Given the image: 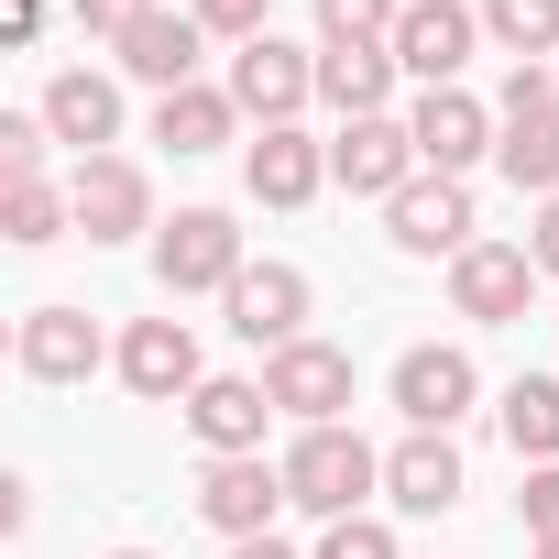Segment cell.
I'll return each mask as SVG.
<instances>
[{"label":"cell","instance_id":"cell-1","mask_svg":"<svg viewBox=\"0 0 559 559\" xmlns=\"http://www.w3.org/2000/svg\"><path fill=\"white\" fill-rule=\"evenodd\" d=\"M384 483V450H362L352 428H297V450H286V504H308V515H362V493Z\"/></svg>","mask_w":559,"mask_h":559},{"label":"cell","instance_id":"cell-2","mask_svg":"<svg viewBox=\"0 0 559 559\" xmlns=\"http://www.w3.org/2000/svg\"><path fill=\"white\" fill-rule=\"evenodd\" d=\"M154 274H165V297H230L241 286V230L230 209H176L154 230Z\"/></svg>","mask_w":559,"mask_h":559},{"label":"cell","instance_id":"cell-3","mask_svg":"<svg viewBox=\"0 0 559 559\" xmlns=\"http://www.w3.org/2000/svg\"><path fill=\"white\" fill-rule=\"evenodd\" d=\"M230 99H241V121H297L308 99H319V56L308 45H286V34H252L241 56H230Z\"/></svg>","mask_w":559,"mask_h":559},{"label":"cell","instance_id":"cell-4","mask_svg":"<svg viewBox=\"0 0 559 559\" xmlns=\"http://www.w3.org/2000/svg\"><path fill=\"white\" fill-rule=\"evenodd\" d=\"M263 395H274V417H297V428H341L352 417V352L286 341V352L263 362Z\"/></svg>","mask_w":559,"mask_h":559},{"label":"cell","instance_id":"cell-5","mask_svg":"<svg viewBox=\"0 0 559 559\" xmlns=\"http://www.w3.org/2000/svg\"><path fill=\"white\" fill-rule=\"evenodd\" d=\"M330 176H341L352 198H384V209H395V198H406L428 165H417V132H406L395 110H373V121H341V143H330Z\"/></svg>","mask_w":559,"mask_h":559},{"label":"cell","instance_id":"cell-6","mask_svg":"<svg viewBox=\"0 0 559 559\" xmlns=\"http://www.w3.org/2000/svg\"><path fill=\"white\" fill-rule=\"evenodd\" d=\"M406 132H417V165H428V176H472V165L504 143V121H493L472 88H428V99L406 110Z\"/></svg>","mask_w":559,"mask_h":559},{"label":"cell","instance_id":"cell-7","mask_svg":"<svg viewBox=\"0 0 559 559\" xmlns=\"http://www.w3.org/2000/svg\"><path fill=\"white\" fill-rule=\"evenodd\" d=\"M274 504H286V461H263V450L198 472V515H209L219 537H274Z\"/></svg>","mask_w":559,"mask_h":559},{"label":"cell","instance_id":"cell-8","mask_svg":"<svg viewBox=\"0 0 559 559\" xmlns=\"http://www.w3.org/2000/svg\"><path fill=\"white\" fill-rule=\"evenodd\" d=\"M12 362L34 373V384H88L99 362H121L110 341H99V319L88 308H34L23 330H12Z\"/></svg>","mask_w":559,"mask_h":559},{"label":"cell","instance_id":"cell-9","mask_svg":"<svg viewBox=\"0 0 559 559\" xmlns=\"http://www.w3.org/2000/svg\"><path fill=\"white\" fill-rule=\"evenodd\" d=\"M121 384L143 395V406H187L209 373H198V330L187 319H132L121 330Z\"/></svg>","mask_w":559,"mask_h":559},{"label":"cell","instance_id":"cell-10","mask_svg":"<svg viewBox=\"0 0 559 559\" xmlns=\"http://www.w3.org/2000/svg\"><path fill=\"white\" fill-rule=\"evenodd\" d=\"M472 395H483V373H472V352H450V341H417V352L395 362V417H406V428H461Z\"/></svg>","mask_w":559,"mask_h":559},{"label":"cell","instance_id":"cell-11","mask_svg":"<svg viewBox=\"0 0 559 559\" xmlns=\"http://www.w3.org/2000/svg\"><path fill=\"white\" fill-rule=\"evenodd\" d=\"M526 297H537V263H526V241H472V252L450 263V308H461V319H483V330L526 319Z\"/></svg>","mask_w":559,"mask_h":559},{"label":"cell","instance_id":"cell-12","mask_svg":"<svg viewBox=\"0 0 559 559\" xmlns=\"http://www.w3.org/2000/svg\"><path fill=\"white\" fill-rule=\"evenodd\" d=\"M472 45H483V12H461V0H406V23H395V67L428 88H461Z\"/></svg>","mask_w":559,"mask_h":559},{"label":"cell","instance_id":"cell-13","mask_svg":"<svg viewBox=\"0 0 559 559\" xmlns=\"http://www.w3.org/2000/svg\"><path fill=\"white\" fill-rule=\"evenodd\" d=\"M230 330L274 362L286 341H308V274L297 263H241V286H230Z\"/></svg>","mask_w":559,"mask_h":559},{"label":"cell","instance_id":"cell-14","mask_svg":"<svg viewBox=\"0 0 559 559\" xmlns=\"http://www.w3.org/2000/svg\"><path fill=\"white\" fill-rule=\"evenodd\" d=\"M67 198H78V230H88V241H132V230H154V187H143L132 154H88V165L67 176Z\"/></svg>","mask_w":559,"mask_h":559},{"label":"cell","instance_id":"cell-15","mask_svg":"<svg viewBox=\"0 0 559 559\" xmlns=\"http://www.w3.org/2000/svg\"><path fill=\"white\" fill-rule=\"evenodd\" d=\"M384 230H395V252H417V263H439V252L461 263V252H472V187H461V176H417V187L384 209Z\"/></svg>","mask_w":559,"mask_h":559},{"label":"cell","instance_id":"cell-16","mask_svg":"<svg viewBox=\"0 0 559 559\" xmlns=\"http://www.w3.org/2000/svg\"><path fill=\"white\" fill-rule=\"evenodd\" d=\"M241 187H252L263 209H308V198L330 187V143H308L297 121H274V132L241 143Z\"/></svg>","mask_w":559,"mask_h":559},{"label":"cell","instance_id":"cell-17","mask_svg":"<svg viewBox=\"0 0 559 559\" xmlns=\"http://www.w3.org/2000/svg\"><path fill=\"white\" fill-rule=\"evenodd\" d=\"M187 428H198V450H209V461H241V450H263L274 395H263L252 373H209V384L187 395Z\"/></svg>","mask_w":559,"mask_h":559},{"label":"cell","instance_id":"cell-18","mask_svg":"<svg viewBox=\"0 0 559 559\" xmlns=\"http://www.w3.org/2000/svg\"><path fill=\"white\" fill-rule=\"evenodd\" d=\"M384 493H395L406 515H450V504H461V450H450V428H406V439L384 450Z\"/></svg>","mask_w":559,"mask_h":559},{"label":"cell","instance_id":"cell-19","mask_svg":"<svg viewBox=\"0 0 559 559\" xmlns=\"http://www.w3.org/2000/svg\"><path fill=\"white\" fill-rule=\"evenodd\" d=\"M198 45H209V23H198V12H154V23H132V34H121V67L165 99V88H198Z\"/></svg>","mask_w":559,"mask_h":559},{"label":"cell","instance_id":"cell-20","mask_svg":"<svg viewBox=\"0 0 559 559\" xmlns=\"http://www.w3.org/2000/svg\"><path fill=\"white\" fill-rule=\"evenodd\" d=\"M45 132H56V143H78V165H88V154H110V132H121V88H110V78H88V67L45 78Z\"/></svg>","mask_w":559,"mask_h":559},{"label":"cell","instance_id":"cell-21","mask_svg":"<svg viewBox=\"0 0 559 559\" xmlns=\"http://www.w3.org/2000/svg\"><path fill=\"white\" fill-rule=\"evenodd\" d=\"M319 99L341 121H373L395 99V45H319Z\"/></svg>","mask_w":559,"mask_h":559},{"label":"cell","instance_id":"cell-22","mask_svg":"<svg viewBox=\"0 0 559 559\" xmlns=\"http://www.w3.org/2000/svg\"><path fill=\"white\" fill-rule=\"evenodd\" d=\"M230 121H241V99H230V88H209V78L154 99V143H176V154H219V143H230Z\"/></svg>","mask_w":559,"mask_h":559},{"label":"cell","instance_id":"cell-23","mask_svg":"<svg viewBox=\"0 0 559 559\" xmlns=\"http://www.w3.org/2000/svg\"><path fill=\"white\" fill-rule=\"evenodd\" d=\"M493 428H504L515 461H559V384H548V373H515L504 406H493Z\"/></svg>","mask_w":559,"mask_h":559},{"label":"cell","instance_id":"cell-24","mask_svg":"<svg viewBox=\"0 0 559 559\" xmlns=\"http://www.w3.org/2000/svg\"><path fill=\"white\" fill-rule=\"evenodd\" d=\"M493 165H504L526 198H559V110H515L504 143H493Z\"/></svg>","mask_w":559,"mask_h":559},{"label":"cell","instance_id":"cell-25","mask_svg":"<svg viewBox=\"0 0 559 559\" xmlns=\"http://www.w3.org/2000/svg\"><path fill=\"white\" fill-rule=\"evenodd\" d=\"M67 230H78V198L67 187H0V241H12V252H45Z\"/></svg>","mask_w":559,"mask_h":559},{"label":"cell","instance_id":"cell-26","mask_svg":"<svg viewBox=\"0 0 559 559\" xmlns=\"http://www.w3.org/2000/svg\"><path fill=\"white\" fill-rule=\"evenodd\" d=\"M483 34L515 67H537V56H559V0H483Z\"/></svg>","mask_w":559,"mask_h":559},{"label":"cell","instance_id":"cell-27","mask_svg":"<svg viewBox=\"0 0 559 559\" xmlns=\"http://www.w3.org/2000/svg\"><path fill=\"white\" fill-rule=\"evenodd\" d=\"M406 0H319V45H395Z\"/></svg>","mask_w":559,"mask_h":559},{"label":"cell","instance_id":"cell-28","mask_svg":"<svg viewBox=\"0 0 559 559\" xmlns=\"http://www.w3.org/2000/svg\"><path fill=\"white\" fill-rule=\"evenodd\" d=\"M45 110H12V121H0V187H45Z\"/></svg>","mask_w":559,"mask_h":559},{"label":"cell","instance_id":"cell-29","mask_svg":"<svg viewBox=\"0 0 559 559\" xmlns=\"http://www.w3.org/2000/svg\"><path fill=\"white\" fill-rule=\"evenodd\" d=\"M319 559H395V526H373V515H341V526L319 537Z\"/></svg>","mask_w":559,"mask_h":559},{"label":"cell","instance_id":"cell-30","mask_svg":"<svg viewBox=\"0 0 559 559\" xmlns=\"http://www.w3.org/2000/svg\"><path fill=\"white\" fill-rule=\"evenodd\" d=\"M198 23L230 34V45H252V34H274V0H198Z\"/></svg>","mask_w":559,"mask_h":559},{"label":"cell","instance_id":"cell-31","mask_svg":"<svg viewBox=\"0 0 559 559\" xmlns=\"http://www.w3.org/2000/svg\"><path fill=\"white\" fill-rule=\"evenodd\" d=\"M515 515H526V537H537V548L559 537V461H537V472H526V504H515Z\"/></svg>","mask_w":559,"mask_h":559},{"label":"cell","instance_id":"cell-32","mask_svg":"<svg viewBox=\"0 0 559 559\" xmlns=\"http://www.w3.org/2000/svg\"><path fill=\"white\" fill-rule=\"evenodd\" d=\"M154 12H165V0H78V34H110V45H121V34L154 23Z\"/></svg>","mask_w":559,"mask_h":559},{"label":"cell","instance_id":"cell-33","mask_svg":"<svg viewBox=\"0 0 559 559\" xmlns=\"http://www.w3.org/2000/svg\"><path fill=\"white\" fill-rule=\"evenodd\" d=\"M526 263L559 274V198H537V219H526Z\"/></svg>","mask_w":559,"mask_h":559},{"label":"cell","instance_id":"cell-34","mask_svg":"<svg viewBox=\"0 0 559 559\" xmlns=\"http://www.w3.org/2000/svg\"><path fill=\"white\" fill-rule=\"evenodd\" d=\"M45 34V0H0V45H34Z\"/></svg>","mask_w":559,"mask_h":559},{"label":"cell","instance_id":"cell-35","mask_svg":"<svg viewBox=\"0 0 559 559\" xmlns=\"http://www.w3.org/2000/svg\"><path fill=\"white\" fill-rule=\"evenodd\" d=\"M230 559H297L286 537H230Z\"/></svg>","mask_w":559,"mask_h":559},{"label":"cell","instance_id":"cell-36","mask_svg":"<svg viewBox=\"0 0 559 559\" xmlns=\"http://www.w3.org/2000/svg\"><path fill=\"white\" fill-rule=\"evenodd\" d=\"M110 559H154V548H110Z\"/></svg>","mask_w":559,"mask_h":559},{"label":"cell","instance_id":"cell-37","mask_svg":"<svg viewBox=\"0 0 559 559\" xmlns=\"http://www.w3.org/2000/svg\"><path fill=\"white\" fill-rule=\"evenodd\" d=\"M537 559H559V537H548V548H537Z\"/></svg>","mask_w":559,"mask_h":559}]
</instances>
